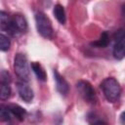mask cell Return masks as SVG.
Returning <instances> with one entry per match:
<instances>
[{
    "instance_id": "obj_1",
    "label": "cell",
    "mask_w": 125,
    "mask_h": 125,
    "mask_svg": "<svg viewBox=\"0 0 125 125\" xmlns=\"http://www.w3.org/2000/svg\"><path fill=\"white\" fill-rule=\"evenodd\" d=\"M101 89L109 103H115L121 95V87L118 81L113 77H107L101 83Z\"/></svg>"
},
{
    "instance_id": "obj_2",
    "label": "cell",
    "mask_w": 125,
    "mask_h": 125,
    "mask_svg": "<svg viewBox=\"0 0 125 125\" xmlns=\"http://www.w3.org/2000/svg\"><path fill=\"white\" fill-rule=\"evenodd\" d=\"M35 22L37 31L44 38H51L53 35V27L50 19L44 13H36L35 15Z\"/></svg>"
},
{
    "instance_id": "obj_3",
    "label": "cell",
    "mask_w": 125,
    "mask_h": 125,
    "mask_svg": "<svg viewBox=\"0 0 125 125\" xmlns=\"http://www.w3.org/2000/svg\"><path fill=\"white\" fill-rule=\"evenodd\" d=\"M14 69L16 74L21 79V80H28L29 76V67H28V62L26 57L23 54H17L15 56L14 60Z\"/></svg>"
},
{
    "instance_id": "obj_4",
    "label": "cell",
    "mask_w": 125,
    "mask_h": 125,
    "mask_svg": "<svg viewBox=\"0 0 125 125\" xmlns=\"http://www.w3.org/2000/svg\"><path fill=\"white\" fill-rule=\"evenodd\" d=\"M76 89L80 96L89 104H95L97 102V96L94 88L88 81L80 80L76 83Z\"/></svg>"
},
{
    "instance_id": "obj_5",
    "label": "cell",
    "mask_w": 125,
    "mask_h": 125,
    "mask_svg": "<svg viewBox=\"0 0 125 125\" xmlns=\"http://www.w3.org/2000/svg\"><path fill=\"white\" fill-rule=\"evenodd\" d=\"M27 30V21L22 15H15L12 17L11 26L9 29V33L12 36H19Z\"/></svg>"
},
{
    "instance_id": "obj_6",
    "label": "cell",
    "mask_w": 125,
    "mask_h": 125,
    "mask_svg": "<svg viewBox=\"0 0 125 125\" xmlns=\"http://www.w3.org/2000/svg\"><path fill=\"white\" fill-rule=\"evenodd\" d=\"M125 35L124 29L121 28L115 33V44L113 48V56L116 60H122L125 55Z\"/></svg>"
},
{
    "instance_id": "obj_7",
    "label": "cell",
    "mask_w": 125,
    "mask_h": 125,
    "mask_svg": "<svg viewBox=\"0 0 125 125\" xmlns=\"http://www.w3.org/2000/svg\"><path fill=\"white\" fill-rule=\"evenodd\" d=\"M17 89L20 97L26 103H30L33 100V91L30 88L26 80H21L17 82Z\"/></svg>"
},
{
    "instance_id": "obj_8",
    "label": "cell",
    "mask_w": 125,
    "mask_h": 125,
    "mask_svg": "<svg viewBox=\"0 0 125 125\" xmlns=\"http://www.w3.org/2000/svg\"><path fill=\"white\" fill-rule=\"evenodd\" d=\"M54 77H55V81H56V88L58 90V92L63 96H65L68 93L69 87H68V83L66 82V80L57 71L54 70Z\"/></svg>"
},
{
    "instance_id": "obj_9",
    "label": "cell",
    "mask_w": 125,
    "mask_h": 125,
    "mask_svg": "<svg viewBox=\"0 0 125 125\" xmlns=\"http://www.w3.org/2000/svg\"><path fill=\"white\" fill-rule=\"evenodd\" d=\"M12 17L5 11H0V31L8 32L11 26Z\"/></svg>"
},
{
    "instance_id": "obj_10",
    "label": "cell",
    "mask_w": 125,
    "mask_h": 125,
    "mask_svg": "<svg viewBox=\"0 0 125 125\" xmlns=\"http://www.w3.org/2000/svg\"><path fill=\"white\" fill-rule=\"evenodd\" d=\"M8 106H9V108H10L12 114H13L18 120L22 121V120L25 118V116H26V110H25L23 107H21V106L19 105V104H9Z\"/></svg>"
},
{
    "instance_id": "obj_11",
    "label": "cell",
    "mask_w": 125,
    "mask_h": 125,
    "mask_svg": "<svg viewBox=\"0 0 125 125\" xmlns=\"http://www.w3.org/2000/svg\"><path fill=\"white\" fill-rule=\"evenodd\" d=\"M31 68H32L34 74L36 75V77L40 81H46L47 80V74H46L44 68L42 67V65L39 62H31Z\"/></svg>"
},
{
    "instance_id": "obj_12",
    "label": "cell",
    "mask_w": 125,
    "mask_h": 125,
    "mask_svg": "<svg viewBox=\"0 0 125 125\" xmlns=\"http://www.w3.org/2000/svg\"><path fill=\"white\" fill-rule=\"evenodd\" d=\"M108 43H109V36H108V33L106 31H104L101 34L100 38L98 40L92 42L91 45L94 47H97V48H104L108 45Z\"/></svg>"
},
{
    "instance_id": "obj_13",
    "label": "cell",
    "mask_w": 125,
    "mask_h": 125,
    "mask_svg": "<svg viewBox=\"0 0 125 125\" xmlns=\"http://www.w3.org/2000/svg\"><path fill=\"white\" fill-rule=\"evenodd\" d=\"M11 96V87L9 83L0 81V101H6Z\"/></svg>"
},
{
    "instance_id": "obj_14",
    "label": "cell",
    "mask_w": 125,
    "mask_h": 125,
    "mask_svg": "<svg viewBox=\"0 0 125 125\" xmlns=\"http://www.w3.org/2000/svg\"><path fill=\"white\" fill-rule=\"evenodd\" d=\"M54 15L56 17V19L58 20V21L62 24H63L65 22V12H64V8L61 5V4H57L54 7Z\"/></svg>"
},
{
    "instance_id": "obj_15",
    "label": "cell",
    "mask_w": 125,
    "mask_h": 125,
    "mask_svg": "<svg viewBox=\"0 0 125 125\" xmlns=\"http://www.w3.org/2000/svg\"><path fill=\"white\" fill-rule=\"evenodd\" d=\"M12 112L8 105L0 104V121H10L12 118Z\"/></svg>"
},
{
    "instance_id": "obj_16",
    "label": "cell",
    "mask_w": 125,
    "mask_h": 125,
    "mask_svg": "<svg viewBox=\"0 0 125 125\" xmlns=\"http://www.w3.org/2000/svg\"><path fill=\"white\" fill-rule=\"evenodd\" d=\"M10 46H11L10 39L6 35L0 33V51H7V50H9Z\"/></svg>"
},
{
    "instance_id": "obj_17",
    "label": "cell",
    "mask_w": 125,
    "mask_h": 125,
    "mask_svg": "<svg viewBox=\"0 0 125 125\" xmlns=\"http://www.w3.org/2000/svg\"><path fill=\"white\" fill-rule=\"evenodd\" d=\"M0 76L2 77L1 81H5V82H7V83H9V82L11 81V77H10V75H9V73H8L7 71H3V72L0 74Z\"/></svg>"
}]
</instances>
